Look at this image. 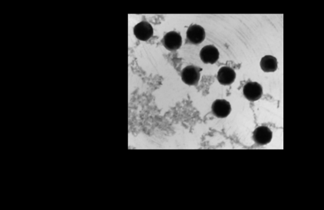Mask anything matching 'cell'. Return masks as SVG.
Wrapping results in <instances>:
<instances>
[{"mask_svg":"<svg viewBox=\"0 0 324 210\" xmlns=\"http://www.w3.org/2000/svg\"><path fill=\"white\" fill-rule=\"evenodd\" d=\"M201 69L195 66H188L181 72L183 82L188 86L198 84L200 80Z\"/></svg>","mask_w":324,"mask_h":210,"instance_id":"6da1fadb","label":"cell"},{"mask_svg":"<svg viewBox=\"0 0 324 210\" xmlns=\"http://www.w3.org/2000/svg\"><path fill=\"white\" fill-rule=\"evenodd\" d=\"M163 46L169 51H176L182 45V38L179 33L170 31L164 36L163 40Z\"/></svg>","mask_w":324,"mask_h":210,"instance_id":"5b68a950","label":"cell"},{"mask_svg":"<svg viewBox=\"0 0 324 210\" xmlns=\"http://www.w3.org/2000/svg\"><path fill=\"white\" fill-rule=\"evenodd\" d=\"M235 79H236V73L235 70L228 66L221 68L217 73V80L222 85H231L235 82Z\"/></svg>","mask_w":324,"mask_h":210,"instance_id":"9c48e42d","label":"cell"},{"mask_svg":"<svg viewBox=\"0 0 324 210\" xmlns=\"http://www.w3.org/2000/svg\"><path fill=\"white\" fill-rule=\"evenodd\" d=\"M212 111L217 118H226L231 113V104L228 101L224 100V99L216 100L212 105Z\"/></svg>","mask_w":324,"mask_h":210,"instance_id":"8992f818","label":"cell"},{"mask_svg":"<svg viewBox=\"0 0 324 210\" xmlns=\"http://www.w3.org/2000/svg\"><path fill=\"white\" fill-rule=\"evenodd\" d=\"M134 34L137 39L146 41L153 35V28L147 21H142L137 23L134 27Z\"/></svg>","mask_w":324,"mask_h":210,"instance_id":"3957f363","label":"cell"},{"mask_svg":"<svg viewBox=\"0 0 324 210\" xmlns=\"http://www.w3.org/2000/svg\"><path fill=\"white\" fill-rule=\"evenodd\" d=\"M220 52L213 45L203 47L200 52L201 60L206 64H214L218 61Z\"/></svg>","mask_w":324,"mask_h":210,"instance_id":"ba28073f","label":"cell"},{"mask_svg":"<svg viewBox=\"0 0 324 210\" xmlns=\"http://www.w3.org/2000/svg\"><path fill=\"white\" fill-rule=\"evenodd\" d=\"M187 38L194 45H199L206 38L204 28L197 24L190 26L187 30Z\"/></svg>","mask_w":324,"mask_h":210,"instance_id":"52a82bcc","label":"cell"},{"mask_svg":"<svg viewBox=\"0 0 324 210\" xmlns=\"http://www.w3.org/2000/svg\"><path fill=\"white\" fill-rule=\"evenodd\" d=\"M243 94L249 102H256L263 96V88L258 83L249 82L244 87Z\"/></svg>","mask_w":324,"mask_h":210,"instance_id":"7a4b0ae2","label":"cell"},{"mask_svg":"<svg viewBox=\"0 0 324 210\" xmlns=\"http://www.w3.org/2000/svg\"><path fill=\"white\" fill-rule=\"evenodd\" d=\"M278 63L276 58L272 55H266L260 62V67L266 73H273L278 70Z\"/></svg>","mask_w":324,"mask_h":210,"instance_id":"30bf717a","label":"cell"},{"mask_svg":"<svg viewBox=\"0 0 324 210\" xmlns=\"http://www.w3.org/2000/svg\"><path fill=\"white\" fill-rule=\"evenodd\" d=\"M272 131L267 126H260L253 132V140L260 146H265L272 140Z\"/></svg>","mask_w":324,"mask_h":210,"instance_id":"277c9868","label":"cell"}]
</instances>
